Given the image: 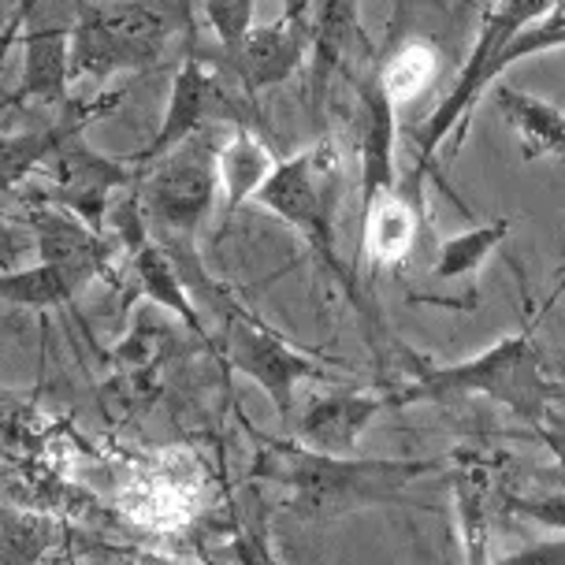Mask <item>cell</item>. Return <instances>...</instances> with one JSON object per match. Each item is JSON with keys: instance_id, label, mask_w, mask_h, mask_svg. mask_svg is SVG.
I'll return each instance as SVG.
<instances>
[{"instance_id": "cell-1", "label": "cell", "mask_w": 565, "mask_h": 565, "mask_svg": "<svg viewBox=\"0 0 565 565\" xmlns=\"http://www.w3.org/2000/svg\"><path fill=\"white\" fill-rule=\"evenodd\" d=\"M447 472V458H365V454H320L298 439H268L257 447L254 477L290 491L287 510L301 521L324 524L361 510L398 507L406 488Z\"/></svg>"}, {"instance_id": "cell-2", "label": "cell", "mask_w": 565, "mask_h": 565, "mask_svg": "<svg viewBox=\"0 0 565 565\" xmlns=\"http://www.w3.org/2000/svg\"><path fill=\"white\" fill-rule=\"evenodd\" d=\"M135 194L149 220V235L175 260L194 306H209V312H216L224 320L235 309V298L209 279L198 254L201 227L209 224L220 194V146L212 127L183 141L175 153L160 157L157 164L138 171Z\"/></svg>"}, {"instance_id": "cell-3", "label": "cell", "mask_w": 565, "mask_h": 565, "mask_svg": "<svg viewBox=\"0 0 565 565\" xmlns=\"http://www.w3.org/2000/svg\"><path fill=\"white\" fill-rule=\"evenodd\" d=\"M551 306L543 301L536 317H529L521 331L491 342L488 350L472 353L454 365H436L424 353L409 350L413 376L395 383L402 406L417 402H447V398H491L494 406L510 409L529 428H543L554 420V402L565 395V383L551 376L547 358L536 342V324Z\"/></svg>"}, {"instance_id": "cell-4", "label": "cell", "mask_w": 565, "mask_h": 565, "mask_svg": "<svg viewBox=\"0 0 565 565\" xmlns=\"http://www.w3.org/2000/svg\"><path fill=\"white\" fill-rule=\"evenodd\" d=\"M342 198V153L331 138H320L317 146L279 160L276 175L260 190L257 205L279 216L287 227L298 231L306 249L317 257V265L342 287L353 306H361V295L353 287V276L342 268L339 238H335V212Z\"/></svg>"}, {"instance_id": "cell-5", "label": "cell", "mask_w": 565, "mask_h": 565, "mask_svg": "<svg viewBox=\"0 0 565 565\" xmlns=\"http://www.w3.org/2000/svg\"><path fill=\"white\" fill-rule=\"evenodd\" d=\"M179 15L157 0H100L71 34V75L105 83L116 71H146L164 60Z\"/></svg>"}, {"instance_id": "cell-6", "label": "cell", "mask_w": 565, "mask_h": 565, "mask_svg": "<svg viewBox=\"0 0 565 565\" xmlns=\"http://www.w3.org/2000/svg\"><path fill=\"white\" fill-rule=\"evenodd\" d=\"M554 4H558V0H494L488 23H483L480 42H477V49H472V56L466 60V67L458 71L450 94L439 100V108L428 119H424L420 127L409 130V138H413V164L424 168V171L436 168V153L443 149V141H447L450 157L461 153V146H466V135H469L472 108H477V100L483 97V89L494 86L491 83L494 60L502 56V49H507L524 26H532L536 19L554 12Z\"/></svg>"}, {"instance_id": "cell-7", "label": "cell", "mask_w": 565, "mask_h": 565, "mask_svg": "<svg viewBox=\"0 0 565 565\" xmlns=\"http://www.w3.org/2000/svg\"><path fill=\"white\" fill-rule=\"evenodd\" d=\"M116 157L97 153L94 146H86L83 135L71 138L67 146H60L42 168L34 171V179L42 186H26V205H56L75 212L78 220L108 238V212L116 205L119 190H135L138 175ZM30 179V183H34Z\"/></svg>"}, {"instance_id": "cell-8", "label": "cell", "mask_w": 565, "mask_h": 565, "mask_svg": "<svg viewBox=\"0 0 565 565\" xmlns=\"http://www.w3.org/2000/svg\"><path fill=\"white\" fill-rule=\"evenodd\" d=\"M220 328H224L231 369H235L238 376L254 380L282 420H295L298 383L328 380V369H320L306 350L290 347L276 328L254 317L249 309H242L238 301H235V309L220 320Z\"/></svg>"}, {"instance_id": "cell-9", "label": "cell", "mask_w": 565, "mask_h": 565, "mask_svg": "<svg viewBox=\"0 0 565 565\" xmlns=\"http://www.w3.org/2000/svg\"><path fill=\"white\" fill-rule=\"evenodd\" d=\"M224 116L246 119L238 97L231 94L224 64L186 56L183 67L175 71V83H171V97H168L164 119H160V130L149 138L146 149L127 157V164H138V168L157 164L160 157L175 153L183 141L201 135V130H209V119H224Z\"/></svg>"}, {"instance_id": "cell-10", "label": "cell", "mask_w": 565, "mask_h": 565, "mask_svg": "<svg viewBox=\"0 0 565 565\" xmlns=\"http://www.w3.org/2000/svg\"><path fill=\"white\" fill-rule=\"evenodd\" d=\"M428 171L409 164L398 186L376 198L365 216H358V260H369L372 271H402L413 265L420 238L428 235Z\"/></svg>"}, {"instance_id": "cell-11", "label": "cell", "mask_w": 565, "mask_h": 565, "mask_svg": "<svg viewBox=\"0 0 565 565\" xmlns=\"http://www.w3.org/2000/svg\"><path fill=\"white\" fill-rule=\"evenodd\" d=\"M398 409H406V406H402L395 383L383 391L335 387V391H328V395L309 402L306 413H301L295 424V439L309 450L350 458V454H358V443L372 424H376L383 413H398Z\"/></svg>"}, {"instance_id": "cell-12", "label": "cell", "mask_w": 565, "mask_h": 565, "mask_svg": "<svg viewBox=\"0 0 565 565\" xmlns=\"http://www.w3.org/2000/svg\"><path fill=\"white\" fill-rule=\"evenodd\" d=\"M26 227L34 231L38 265H53L75 282L78 290L94 279H116V254L113 238L89 231L75 212L56 205H26Z\"/></svg>"}, {"instance_id": "cell-13", "label": "cell", "mask_w": 565, "mask_h": 565, "mask_svg": "<svg viewBox=\"0 0 565 565\" xmlns=\"http://www.w3.org/2000/svg\"><path fill=\"white\" fill-rule=\"evenodd\" d=\"M395 100H391L387 86L380 78V67L361 78L358 86V216L376 205L380 194L398 186L402 171L395 160L398 146V119Z\"/></svg>"}, {"instance_id": "cell-14", "label": "cell", "mask_w": 565, "mask_h": 565, "mask_svg": "<svg viewBox=\"0 0 565 565\" xmlns=\"http://www.w3.org/2000/svg\"><path fill=\"white\" fill-rule=\"evenodd\" d=\"M309 53H312V19L279 15V19H271V23L254 26L246 45L224 60H227L231 78L242 86V94L254 97L257 89H268V86H279V83H287V78H295Z\"/></svg>"}, {"instance_id": "cell-15", "label": "cell", "mask_w": 565, "mask_h": 565, "mask_svg": "<svg viewBox=\"0 0 565 565\" xmlns=\"http://www.w3.org/2000/svg\"><path fill=\"white\" fill-rule=\"evenodd\" d=\"M119 100H124V94L108 89V94H97V97H89V100H67V105H60V116L49 119L45 127L23 130V135L8 130L4 149H0V160H4V186H8V194H15L19 186L30 183V179H34V171L42 168L60 146H67V141L83 135L89 124H97L100 116L113 113Z\"/></svg>"}, {"instance_id": "cell-16", "label": "cell", "mask_w": 565, "mask_h": 565, "mask_svg": "<svg viewBox=\"0 0 565 565\" xmlns=\"http://www.w3.org/2000/svg\"><path fill=\"white\" fill-rule=\"evenodd\" d=\"M71 34L75 26H34L26 30L23 75L8 94V108L15 105H67L71 86Z\"/></svg>"}, {"instance_id": "cell-17", "label": "cell", "mask_w": 565, "mask_h": 565, "mask_svg": "<svg viewBox=\"0 0 565 565\" xmlns=\"http://www.w3.org/2000/svg\"><path fill=\"white\" fill-rule=\"evenodd\" d=\"M491 97L521 141V160H529V164H536V160L565 164V108L507 83L494 86Z\"/></svg>"}, {"instance_id": "cell-18", "label": "cell", "mask_w": 565, "mask_h": 565, "mask_svg": "<svg viewBox=\"0 0 565 565\" xmlns=\"http://www.w3.org/2000/svg\"><path fill=\"white\" fill-rule=\"evenodd\" d=\"M450 494L458 507L461 524V547H466V565H488V540H491V518L502 510V491L494 488L491 466L480 458L466 461L450 472Z\"/></svg>"}, {"instance_id": "cell-19", "label": "cell", "mask_w": 565, "mask_h": 565, "mask_svg": "<svg viewBox=\"0 0 565 565\" xmlns=\"http://www.w3.org/2000/svg\"><path fill=\"white\" fill-rule=\"evenodd\" d=\"M279 160L249 127H238L227 141H220V201L231 220L249 198H260L268 179L276 175Z\"/></svg>"}, {"instance_id": "cell-20", "label": "cell", "mask_w": 565, "mask_h": 565, "mask_svg": "<svg viewBox=\"0 0 565 565\" xmlns=\"http://www.w3.org/2000/svg\"><path fill=\"white\" fill-rule=\"evenodd\" d=\"M127 268H130V279H135L130 295L146 298L149 306H160V309L175 312V317L183 320L190 331H198L201 339H209L205 320H201V312L194 306V298H190L183 276H179L175 260H171L153 238H149L146 246H138L135 254L127 257Z\"/></svg>"}, {"instance_id": "cell-21", "label": "cell", "mask_w": 565, "mask_h": 565, "mask_svg": "<svg viewBox=\"0 0 565 565\" xmlns=\"http://www.w3.org/2000/svg\"><path fill=\"white\" fill-rule=\"evenodd\" d=\"M510 227H513V216H499V220H488V224L461 231V235L436 242L431 260H428V276L436 282L472 279L483 268V260L507 242Z\"/></svg>"}, {"instance_id": "cell-22", "label": "cell", "mask_w": 565, "mask_h": 565, "mask_svg": "<svg viewBox=\"0 0 565 565\" xmlns=\"http://www.w3.org/2000/svg\"><path fill=\"white\" fill-rule=\"evenodd\" d=\"M312 97L324 94L328 75L347 53L350 38H361L353 0H312Z\"/></svg>"}, {"instance_id": "cell-23", "label": "cell", "mask_w": 565, "mask_h": 565, "mask_svg": "<svg viewBox=\"0 0 565 565\" xmlns=\"http://www.w3.org/2000/svg\"><path fill=\"white\" fill-rule=\"evenodd\" d=\"M60 524L45 513L4 507L0 510V565H42L60 547Z\"/></svg>"}, {"instance_id": "cell-24", "label": "cell", "mask_w": 565, "mask_h": 565, "mask_svg": "<svg viewBox=\"0 0 565 565\" xmlns=\"http://www.w3.org/2000/svg\"><path fill=\"white\" fill-rule=\"evenodd\" d=\"M0 295H4L8 306L49 312V309L75 306L78 287L53 265H30V268H4V276H0Z\"/></svg>"}, {"instance_id": "cell-25", "label": "cell", "mask_w": 565, "mask_h": 565, "mask_svg": "<svg viewBox=\"0 0 565 565\" xmlns=\"http://www.w3.org/2000/svg\"><path fill=\"white\" fill-rule=\"evenodd\" d=\"M376 67L391 100L406 105L439 78V49L428 45L424 38H413V42H402L387 60H380Z\"/></svg>"}, {"instance_id": "cell-26", "label": "cell", "mask_w": 565, "mask_h": 565, "mask_svg": "<svg viewBox=\"0 0 565 565\" xmlns=\"http://www.w3.org/2000/svg\"><path fill=\"white\" fill-rule=\"evenodd\" d=\"M254 4L257 0H201L205 8V23L216 34L220 53L231 56L246 45V38L254 34Z\"/></svg>"}, {"instance_id": "cell-27", "label": "cell", "mask_w": 565, "mask_h": 565, "mask_svg": "<svg viewBox=\"0 0 565 565\" xmlns=\"http://www.w3.org/2000/svg\"><path fill=\"white\" fill-rule=\"evenodd\" d=\"M502 513L524 518L547 532H565V488L551 491H502Z\"/></svg>"}, {"instance_id": "cell-28", "label": "cell", "mask_w": 565, "mask_h": 565, "mask_svg": "<svg viewBox=\"0 0 565 565\" xmlns=\"http://www.w3.org/2000/svg\"><path fill=\"white\" fill-rule=\"evenodd\" d=\"M488 565H565V536L562 540H540L521 551H510L502 558H491Z\"/></svg>"}, {"instance_id": "cell-29", "label": "cell", "mask_w": 565, "mask_h": 565, "mask_svg": "<svg viewBox=\"0 0 565 565\" xmlns=\"http://www.w3.org/2000/svg\"><path fill=\"white\" fill-rule=\"evenodd\" d=\"M524 439H540L543 447L554 454V472H543L547 480H562L565 483V417H554L551 424H543V428H529L524 431Z\"/></svg>"}, {"instance_id": "cell-30", "label": "cell", "mask_w": 565, "mask_h": 565, "mask_svg": "<svg viewBox=\"0 0 565 565\" xmlns=\"http://www.w3.org/2000/svg\"><path fill=\"white\" fill-rule=\"evenodd\" d=\"M235 558L238 565H271L265 543H260V532H242L235 540Z\"/></svg>"}, {"instance_id": "cell-31", "label": "cell", "mask_w": 565, "mask_h": 565, "mask_svg": "<svg viewBox=\"0 0 565 565\" xmlns=\"http://www.w3.org/2000/svg\"><path fill=\"white\" fill-rule=\"evenodd\" d=\"M547 369H551V376L565 383V353H554V358H547Z\"/></svg>"}, {"instance_id": "cell-32", "label": "cell", "mask_w": 565, "mask_h": 565, "mask_svg": "<svg viewBox=\"0 0 565 565\" xmlns=\"http://www.w3.org/2000/svg\"><path fill=\"white\" fill-rule=\"evenodd\" d=\"M67 565H116V562H100V558H83V562H67Z\"/></svg>"}, {"instance_id": "cell-33", "label": "cell", "mask_w": 565, "mask_h": 565, "mask_svg": "<svg viewBox=\"0 0 565 565\" xmlns=\"http://www.w3.org/2000/svg\"><path fill=\"white\" fill-rule=\"evenodd\" d=\"M209 565H216V562H209Z\"/></svg>"}, {"instance_id": "cell-34", "label": "cell", "mask_w": 565, "mask_h": 565, "mask_svg": "<svg viewBox=\"0 0 565 565\" xmlns=\"http://www.w3.org/2000/svg\"><path fill=\"white\" fill-rule=\"evenodd\" d=\"M562 279H565V276H562Z\"/></svg>"}]
</instances>
